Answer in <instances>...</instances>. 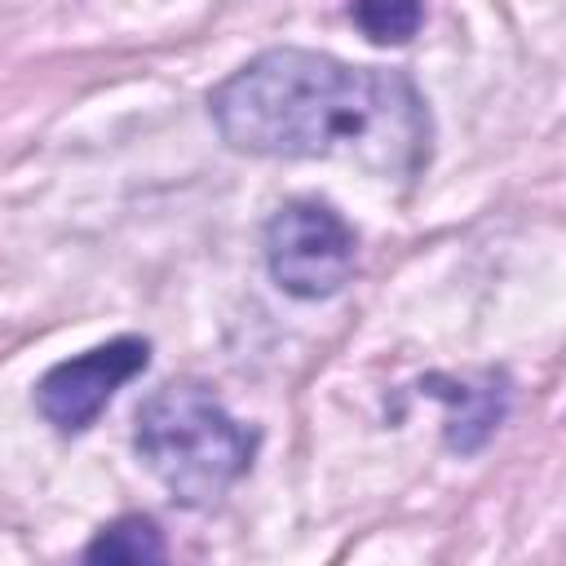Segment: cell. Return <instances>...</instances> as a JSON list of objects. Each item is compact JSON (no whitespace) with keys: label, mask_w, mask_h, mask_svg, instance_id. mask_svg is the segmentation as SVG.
<instances>
[{"label":"cell","mask_w":566,"mask_h":566,"mask_svg":"<svg viewBox=\"0 0 566 566\" xmlns=\"http://www.w3.org/2000/svg\"><path fill=\"white\" fill-rule=\"evenodd\" d=\"M217 133L265 159H358L411 168L424 150V102L376 66L314 49H265L208 93Z\"/></svg>","instance_id":"6da1fadb"},{"label":"cell","mask_w":566,"mask_h":566,"mask_svg":"<svg viewBox=\"0 0 566 566\" xmlns=\"http://www.w3.org/2000/svg\"><path fill=\"white\" fill-rule=\"evenodd\" d=\"M133 447L177 504H217L256 455V429L234 420L199 380H172L137 407Z\"/></svg>","instance_id":"7a4b0ae2"},{"label":"cell","mask_w":566,"mask_h":566,"mask_svg":"<svg viewBox=\"0 0 566 566\" xmlns=\"http://www.w3.org/2000/svg\"><path fill=\"white\" fill-rule=\"evenodd\" d=\"M270 279L296 301L336 296L358 265L354 226L323 199H287L265 226Z\"/></svg>","instance_id":"3957f363"},{"label":"cell","mask_w":566,"mask_h":566,"mask_svg":"<svg viewBox=\"0 0 566 566\" xmlns=\"http://www.w3.org/2000/svg\"><path fill=\"white\" fill-rule=\"evenodd\" d=\"M146 367H150V340L115 336L106 345H93V349L66 358V363L49 367L35 385V407L53 429L84 433L106 411L115 389H124Z\"/></svg>","instance_id":"277c9868"},{"label":"cell","mask_w":566,"mask_h":566,"mask_svg":"<svg viewBox=\"0 0 566 566\" xmlns=\"http://www.w3.org/2000/svg\"><path fill=\"white\" fill-rule=\"evenodd\" d=\"M442 380H447V376H442ZM447 385H451V389H442L433 376L420 380V389H429L433 398L455 402V416H451V424H447V442H451L455 451H478V447L486 442V433H491V429L500 424V416H504V398H509L504 376L486 371L482 385H469V380H447Z\"/></svg>","instance_id":"5b68a950"},{"label":"cell","mask_w":566,"mask_h":566,"mask_svg":"<svg viewBox=\"0 0 566 566\" xmlns=\"http://www.w3.org/2000/svg\"><path fill=\"white\" fill-rule=\"evenodd\" d=\"M168 548H164V535L150 517L142 513H128V517H115L111 526H102L93 535V544L84 548V562H128V566H142V562H164Z\"/></svg>","instance_id":"8992f818"},{"label":"cell","mask_w":566,"mask_h":566,"mask_svg":"<svg viewBox=\"0 0 566 566\" xmlns=\"http://www.w3.org/2000/svg\"><path fill=\"white\" fill-rule=\"evenodd\" d=\"M349 13L371 44H407L424 22V0H354Z\"/></svg>","instance_id":"52a82bcc"}]
</instances>
